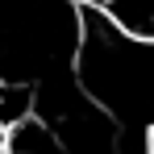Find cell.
<instances>
[{
	"label": "cell",
	"mask_w": 154,
	"mask_h": 154,
	"mask_svg": "<svg viewBox=\"0 0 154 154\" xmlns=\"http://www.w3.org/2000/svg\"><path fill=\"white\" fill-rule=\"evenodd\" d=\"M4 150H8V154H67V146H63L58 125L33 108L29 117H21V121L8 125V142H4Z\"/></svg>",
	"instance_id": "cell-1"
},
{
	"label": "cell",
	"mask_w": 154,
	"mask_h": 154,
	"mask_svg": "<svg viewBox=\"0 0 154 154\" xmlns=\"http://www.w3.org/2000/svg\"><path fill=\"white\" fill-rule=\"evenodd\" d=\"M125 38L154 46V0H100Z\"/></svg>",
	"instance_id": "cell-2"
},
{
	"label": "cell",
	"mask_w": 154,
	"mask_h": 154,
	"mask_svg": "<svg viewBox=\"0 0 154 154\" xmlns=\"http://www.w3.org/2000/svg\"><path fill=\"white\" fill-rule=\"evenodd\" d=\"M4 142H8V125L0 121V150H4Z\"/></svg>",
	"instance_id": "cell-3"
},
{
	"label": "cell",
	"mask_w": 154,
	"mask_h": 154,
	"mask_svg": "<svg viewBox=\"0 0 154 154\" xmlns=\"http://www.w3.org/2000/svg\"><path fill=\"white\" fill-rule=\"evenodd\" d=\"M0 154H8V150H0Z\"/></svg>",
	"instance_id": "cell-4"
}]
</instances>
